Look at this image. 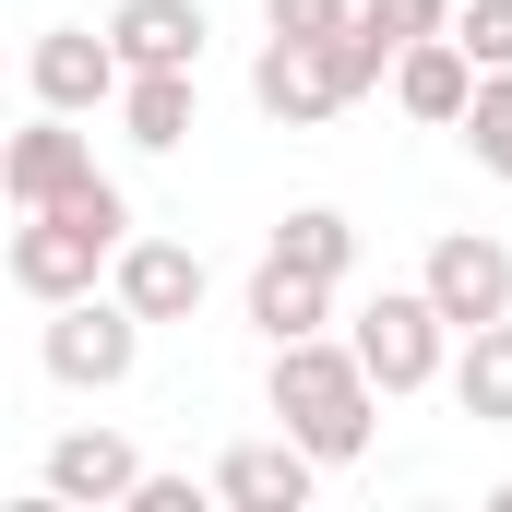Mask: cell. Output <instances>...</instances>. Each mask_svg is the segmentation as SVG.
I'll use <instances>...</instances> for the list:
<instances>
[{
	"label": "cell",
	"instance_id": "1",
	"mask_svg": "<svg viewBox=\"0 0 512 512\" xmlns=\"http://www.w3.org/2000/svg\"><path fill=\"white\" fill-rule=\"evenodd\" d=\"M274 429L310 441L322 465H358L370 429H382V382H370V358H358L346 334H298V346H274Z\"/></svg>",
	"mask_w": 512,
	"mask_h": 512
},
{
	"label": "cell",
	"instance_id": "2",
	"mask_svg": "<svg viewBox=\"0 0 512 512\" xmlns=\"http://www.w3.org/2000/svg\"><path fill=\"white\" fill-rule=\"evenodd\" d=\"M120 251H131V191L120 179H84L72 203H36V215L12 227V286H24L36 310H60V298H84Z\"/></svg>",
	"mask_w": 512,
	"mask_h": 512
},
{
	"label": "cell",
	"instance_id": "3",
	"mask_svg": "<svg viewBox=\"0 0 512 512\" xmlns=\"http://www.w3.org/2000/svg\"><path fill=\"white\" fill-rule=\"evenodd\" d=\"M382 72H393V48L370 36V24H346V36H262L251 108H262V120H286V131H322L334 108H358Z\"/></svg>",
	"mask_w": 512,
	"mask_h": 512
},
{
	"label": "cell",
	"instance_id": "4",
	"mask_svg": "<svg viewBox=\"0 0 512 512\" xmlns=\"http://www.w3.org/2000/svg\"><path fill=\"white\" fill-rule=\"evenodd\" d=\"M143 334H155V322L131 310L120 286H108V298L84 286V298H60V310H48L36 358H48V382H72V393H120V382H131V358H143Z\"/></svg>",
	"mask_w": 512,
	"mask_h": 512
},
{
	"label": "cell",
	"instance_id": "5",
	"mask_svg": "<svg viewBox=\"0 0 512 512\" xmlns=\"http://www.w3.org/2000/svg\"><path fill=\"white\" fill-rule=\"evenodd\" d=\"M346 346L370 358V382H382V393L453 382V322H441V298H429V286H382V298L346 322Z\"/></svg>",
	"mask_w": 512,
	"mask_h": 512
},
{
	"label": "cell",
	"instance_id": "6",
	"mask_svg": "<svg viewBox=\"0 0 512 512\" xmlns=\"http://www.w3.org/2000/svg\"><path fill=\"white\" fill-rule=\"evenodd\" d=\"M417 286L441 298L453 334H477V322H501V310H512V239H489V227H441L429 262H417Z\"/></svg>",
	"mask_w": 512,
	"mask_h": 512
},
{
	"label": "cell",
	"instance_id": "7",
	"mask_svg": "<svg viewBox=\"0 0 512 512\" xmlns=\"http://www.w3.org/2000/svg\"><path fill=\"white\" fill-rule=\"evenodd\" d=\"M24 84H36V108H120V84H131V60H120V36H96V24H36V48H24Z\"/></svg>",
	"mask_w": 512,
	"mask_h": 512
},
{
	"label": "cell",
	"instance_id": "8",
	"mask_svg": "<svg viewBox=\"0 0 512 512\" xmlns=\"http://www.w3.org/2000/svg\"><path fill=\"white\" fill-rule=\"evenodd\" d=\"M96 179V143L72 131V108H36V120L0 143V191H12V215H36V203H72Z\"/></svg>",
	"mask_w": 512,
	"mask_h": 512
},
{
	"label": "cell",
	"instance_id": "9",
	"mask_svg": "<svg viewBox=\"0 0 512 512\" xmlns=\"http://www.w3.org/2000/svg\"><path fill=\"white\" fill-rule=\"evenodd\" d=\"M477 84H489V72H477V48H465L453 24H441V36H417V48L393 60V108H405V120H429V131H465Z\"/></svg>",
	"mask_w": 512,
	"mask_h": 512
},
{
	"label": "cell",
	"instance_id": "10",
	"mask_svg": "<svg viewBox=\"0 0 512 512\" xmlns=\"http://www.w3.org/2000/svg\"><path fill=\"white\" fill-rule=\"evenodd\" d=\"M310 489H322V453L286 441V429H274V441H239V453L215 465V501L227 512H310Z\"/></svg>",
	"mask_w": 512,
	"mask_h": 512
},
{
	"label": "cell",
	"instance_id": "11",
	"mask_svg": "<svg viewBox=\"0 0 512 512\" xmlns=\"http://www.w3.org/2000/svg\"><path fill=\"white\" fill-rule=\"evenodd\" d=\"M36 477H48V489H72L84 512H131V489H143V453H131L120 429H60Z\"/></svg>",
	"mask_w": 512,
	"mask_h": 512
},
{
	"label": "cell",
	"instance_id": "12",
	"mask_svg": "<svg viewBox=\"0 0 512 512\" xmlns=\"http://www.w3.org/2000/svg\"><path fill=\"white\" fill-rule=\"evenodd\" d=\"M108 286H120L143 322H191V310H203V251H191V239H143V227H131V251L108 262Z\"/></svg>",
	"mask_w": 512,
	"mask_h": 512
},
{
	"label": "cell",
	"instance_id": "13",
	"mask_svg": "<svg viewBox=\"0 0 512 512\" xmlns=\"http://www.w3.org/2000/svg\"><path fill=\"white\" fill-rule=\"evenodd\" d=\"M239 310H251V334H262V346H298V334H322V322H334V274H310V262L262 251Z\"/></svg>",
	"mask_w": 512,
	"mask_h": 512
},
{
	"label": "cell",
	"instance_id": "14",
	"mask_svg": "<svg viewBox=\"0 0 512 512\" xmlns=\"http://www.w3.org/2000/svg\"><path fill=\"white\" fill-rule=\"evenodd\" d=\"M108 36H120V60L131 72H203V0H120L108 12Z\"/></svg>",
	"mask_w": 512,
	"mask_h": 512
},
{
	"label": "cell",
	"instance_id": "15",
	"mask_svg": "<svg viewBox=\"0 0 512 512\" xmlns=\"http://www.w3.org/2000/svg\"><path fill=\"white\" fill-rule=\"evenodd\" d=\"M120 131L143 155H179V143L203 131V72H131L120 84Z\"/></svg>",
	"mask_w": 512,
	"mask_h": 512
},
{
	"label": "cell",
	"instance_id": "16",
	"mask_svg": "<svg viewBox=\"0 0 512 512\" xmlns=\"http://www.w3.org/2000/svg\"><path fill=\"white\" fill-rule=\"evenodd\" d=\"M453 405H465L477 429H512V310L453 346Z\"/></svg>",
	"mask_w": 512,
	"mask_h": 512
},
{
	"label": "cell",
	"instance_id": "17",
	"mask_svg": "<svg viewBox=\"0 0 512 512\" xmlns=\"http://www.w3.org/2000/svg\"><path fill=\"white\" fill-rule=\"evenodd\" d=\"M274 251H286V262H310V274H334V286H346V262H358V227H346L334 203H298V215H274Z\"/></svg>",
	"mask_w": 512,
	"mask_h": 512
},
{
	"label": "cell",
	"instance_id": "18",
	"mask_svg": "<svg viewBox=\"0 0 512 512\" xmlns=\"http://www.w3.org/2000/svg\"><path fill=\"white\" fill-rule=\"evenodd\" d=\"M465 155H477L489 179H512V72L477 84V108H465Z\"/></svg>",
	"mask_w": 512,
	"mask_h": 512
},
{
	"label": "cell",
	"instance_id": "19",
	"mask_svg": "<svg viewBox=\"0 0 512 512\" xmlns=\"http://www.w3.org/2000/svg\"><path fill=\"white\" fill-rule=\"evenodd\" d=\"M358 24H370V36H382L393 60H405V48H417V36H441V24H453V0H358Z\"/></svg>",
	"mask_w": 512,
	"mask_h": 512
},
{
	"label": "cell",
	"instance_id": "20",
	"mask_svg": "<svg viewBox=\"0 0 512 512\" xmlns=\"http://www.w3.org/2000/svg\"><path fill=\"white\" fill-rule=\"evenodd\" d=\"M453 36L477 48V72H512V0H465V12H453Z\"/></svg>",
	"mask_w": 512,
	"mask_h": 512
},
{
	"label": "cell",
	"instance_id": "21",
	"mask_svg": "<svg viewBox=\"0 0 512 512\" xmlns=\"http://www.w3.org/2000/svg\"><path fill=\"white\" fill-rule=\"evenodd\" d=\"M358 0H262V36H346Z\"/></svg>",
	"mask_w": 512,
	"mask_h": 512
},
{
	"label": "cell",
	"instance_id": "22",
	"mask_svg": "<svg viewBox=\"0 0 512 512\" xmlns=\"http://www.w3.org/2000/svg\"><path fill=\"white\" fill-rule=\"evenodd\" d=\"M131 512H203V489H191V477H155V465H143V489H131Z\"/></svg>",
	"mask_w": 512,
	"mask_h": 512
},
{
	"label": "cell",
	"instance_id": "23",
	"mask_svg": "<svg viewBox=\"0 0 512 512\" xmlns=\"http://www.w3.org/2000/svg\"><path fill=\"white\" fill-rule=\"evenodd\" d=\"M489 512H512V477H501V489H489Z\"/></svg>",
	"mask_w": 512,
	"mask_h": 512
}]
</instances>
